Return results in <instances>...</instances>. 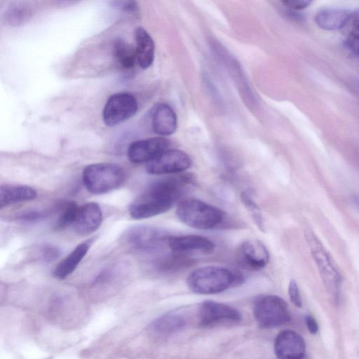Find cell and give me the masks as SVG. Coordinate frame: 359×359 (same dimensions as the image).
Listing matches in <instances>:
<instances>
[{
	"label": "cell",
	"mask_w": 359,
	"mask_h": 359,
	"mask_svg": "<svg viewBox=\"0 0 359 359\" xmlns=\"http://www.w3.org/2000/svg\"><path fill=\"white\" fill-rule=\"evenodd\" d=\"M194 181V176L189 173L154 181L131 203L129 207L130 216L135 219H143L168 211L180 199L186 187Z\"/></svg>",
	"instance_id": "6da1fadb"
},
{
	"label": "cell",
	"mask_w": 359,
	"mask_h": 359,
	"mask_svg": "<svg viewBox=\"0 0 359 359\" xmlns=\"http://www.w3.org/2000/svg\"><path fill=\"white\" fill-rule=\"evenodd\" d=\"M243 281V276L238 272L215 266L198 268L191 272L187 279L189 290L201 294L220 293Z\"/></svg>",
	"instance_id": "7a4b0ae2"
},
{
	"label": "cell",
	"mask_w": 359,
	"mask_h": 359,
	"mask_svg": "<svg viewBox=\"0 0 359 359\" xmlns=\"http://www.w3.org/2000/svg\"><path fill=\"white\" fill-rule=\"evenodd\" d=\"M306 240L324 287L332 302L337 304L340 299L342 283L339 268L330 252L312 231L306 233Z\"/></svg>",
	"instance_id": "3957f363"
},
{
	"label": "cell",
	"mask_w": 359,
	"mask_h": 359,
	"mask_svg": "<svg viewBox=\"0 0 359 359\" xmlns=\"http://www.w3.org/2000/svg\"><path fill=\"white\" fill-rule=\"evenodd\" d=\"M176 215L182 222L191 228L206 230L220 224L225 212L201 200L187 198L178 203Z\"/></svg>",
	"instance_id": "277c9868"
},
{
	"label": "cell",
	"mask_w": 359,
	"mask_h": 359,
	"mask_svg": "<svg viewBox=\"0 0 359 359\" xmlns=\"http://www.w3.org/2000/svg\"><path fill=\"white\" fill-rule=\"evenodd\" d=\"M83 182L94 194H102L120 187L125 181V172L118 165L97 163L87 165L83 170Z\"/></svg>",
	"instance_id": "5b68a950"
},
{
	"label": "cell",
	"mask_w": 359,
	"mask_h": 359,
	"mask_svg": "<svg viewBox=\"0 0 359 359\" xmlns=\"http://www.w3.org/2000/svg\"><path fill=\"white\" fill-rule=\"evenodd\" d=\"M252 311L257 325L263 329L280 326L290 320V313L285 301L273 294L257 297Z\"/></svg>",
	"instance_id": "8992f818"
},
{
	"label": "cell",
	"mask_w": 359,
	"mask_h": 359,
	"mask_svg": "<svg viewBox=\"0 0 359 359\" xmlns=\"http://www.w3.org/2000/svg\"><path fill=\"white\" fill-rule=\"evenodd\" d=\"M138 109L136 98L128 93H117L107 100L102 111L106 126H116L133 116Z\"/></svg>",
	"instance_id": "52a82bcc"
},
{
	"label": "cell",
	"mask_w": 359,
	"mask_h": 359,
	"mask_svg": "<svg viewBox=\"0 0 359 359\" xmlns=\"http://www.w3.org/2000/svg\"><path fill=\"white\" fill-rule=\"evenodd\" d=\"M170 236L162 229L150 226H136L126 234L127 242L135 249L151 252L167 243Z\"/></svg>",
	"instance_id": "ba28073f"
},
{
	"label": "cell",
	"mask_w": 359,
	"mask_h": 359,
	"mask_svg": "<svg viewBox=\"0 0 359 359\" xmlns=\"http://www.w3.org/2000/svg\"><path fill=\"white\" fill-rule=\"evenodd\" d=\"M199 324L211 327L222 324L237 323L241 320V313L235 308L224 303L205 301L198 311Z\"/></svg>",
	"instance_id": "9c48e42d"
},
{
	"label": "cell",
	"mask_w": 359,
	"mask_h": 359,
	"mask_svg": "<svg viewBox=\"0 0 359 359\" xmlns=\"http://www.w3.org/2000/svg\"><path fill=\"white\" fill-rule=\"evenodd\" d=\"M192 161L184 151L166 150L147 163L146 170L151 175L177 174L191 167Z\"/></svg>",
	"instance_id": "30bf717a"
},
{
	"label": "cell",
	"mask_w": 359,
	"mask_h": 359,
	"mask_svg": "<svg viewBox=\"0 0 359 359\" xmlns=\"http://www.w3.org/2000/svg\"><path fill=\"white\" fill-rule=\"evenodd\" d=\"M168 141L162 137L137 140L129 145L127 155L133 163H147L168 150Z\"/></svg>",
	"instance_id": "8fae6325"
},
{
	"label": "cell",
	"mask_w": 359,
	"mask_h": 359,
	"mask_svg": "<svg viewBox=\"0 0 359 359\" xmlns=\"http://www.w3.org/2000/svg\"><path fill=\"white\" fill-rule=\"evenodd\" d=\"M274 351L278 359H303L306 352L304 339L293 330H283L276 336Z\"/></svg>",
	"instance_id": "7c38bea8"
},
{
	"label": "cell",
	"mask_w": 359,
	"mask_h": 359,
	"mask_svg": "<svg viewBox=\"0 0 359 359\" xmlns=\"http://www.w3.org/2000/svg\"><path fill=\"white\" fill-rule=\"evenodd\" d=\"M238 261L248 269L259 270L264 268L269 261L266 247L259 241L246 240L238 248Z\"/></svg>",
	"instance_id": "4fadbf2b"
},
{
	"label": "cell",
	"mask_w": 359,
	"mask_h": 359,
	"mask_svg": "<svg viewBox=\"0 0 359 359\" xmlns=\"http://www.w3.org/2000/svg\"><path fill=\"white\" fill-rule=\"evenodd\" d=\"M167 245L172 251L187 254L192 252L210 253L215 248L208 238L198 235L170 236Z\"/></svg>",
	"instance_id": "5bb4252c"
},
{
	"label": "cell",
	"mask_w": 359,
	"mask_h": 359,
	"mask_svg": "<svg viewBox=\"0 0 359 359\" xmlns=\"http://www.w3.org/2000/svg\"><path fill=\"white\" fill-rule=\"evenodd\" d=\"M102 222V212L100 205L94 202L79 206L72 227L79 235L86 236L95 231Z\"/></svg>",
	"instance_id": "9a60e30c"
},
{
	"label": "cell",
	"mask_w": 359,
	"mask_h": 359,
	"mask_svg": "<svg viewBox=\"0 0 359 359\" xmlns=\"http://www.w3.org/2000/svg\"><path fill=\"white\" fill-rule=\"evenodd\" d=\"M151 122L154 133L161 136L170 135L177 129V121L175 112L170 105L165 103H159L154 107Z\"/></svg>",
	"instance_id": "2e32d148"
},
{
	"label": "cell",
	"mask_w": 359,
	"mask_h": 359,
	"mask_svg": "<svg viewBox=\"0 0 359 359\" xmlns=\"http://www.w3.org/2000/svg\"><path fill=\"white\" fill-rule=\"evenodd\" d=\"M352 13L343 8H324L316 13V24L322 29L333 31L344 27L348 22Z\"/></svg>",
	"instance_id": "e0dca14e"
},
{
	"label": "cell",
	"mask_w": 359,
	"mask_h": 359,
	"mask_svg": "<svg viewBox=\"0 0 359 359\" xmlns=\"http://www.w3.org/2000/svg\"><path fill=\"white\" fill-rule=\"evenodd\" d=\"M135 53L137 65L146 69L153 63L154 59L155 46L149 34L142 27L135 31Z\"/></svg>",
	"instance_id": "ac0fdd59"
},
{
	"label": "cell",
	"mask_w": 359,
	"mask_h": 359,
	"mask_svg": "<svg viewBox=\"0 0 359 359\" xmlns=\"http://www.w3.org/2000/svg\"><path fill=\"white\" fill-rule=\"evenodd\" d=\"M37 196L36 191L27 185L2 184L0 187V208L31 201Z\"/></svg>",
	"instance_id": "d6986e66"
},
{
	"label": "cell",
	"mask_w": 359,
	"mask_h": 359,
	"mask_svg": "<svg viewBox=\"0 0 359 359\" xmlns=\"http://www.w3.org/2000/svg\"><path fill=\"white\" fill-rule=\"evenodd\" d=\"M92 240H88L78 245L53 271V276L58 279H65L72 273L81 261L87 254Z\"/></svg>",
	"instance_id": "ffe728a7"
},
{
	"label": "cell",
	"mask_w": 359,
	"mask_h": 359,
	"mask_svg": "<svg viewBox=\"0 0 359 359\" xmlns=\"http://www.w3.org/2000/svg\"><path fill=\"white\" fill-rule=\"evenodd\" d=\"M186 325L185 319L176 313H167L152 322L150 331L156 335L165 337L176 333Z\"/></svg>",
	"instance_id": "44dd1931"
},
{
	"label": "cell",
	"mask_w": 359,
	"mask_h": 359,
	"mask_svg": "<svg viewBox=\"0 0 359 359\" xmlns=\"http://www.w3.org/2000/svg\"><path fill=\"white\" fill-rule=\"evenodd\" d=\"M112 52L116 62L121 69L130 71L137 65L135 48L123 39L114 41Z\"/></svg>",
	"instance_id": "7402d4cb"
},
{
	"label": "cell",
	"mask_w": 359,
	"mask_h": 359,
	"mask_svg": "<svg viewBox=\"0 0 359 359\" xmlns=\"http://www.w3.org/2000/svg\"><path fill=\"white\" fill-rule=\"evenodd\" d=\"M187 254L172 252L160 257L155 262L156 269L162 272H175L189 267L194 260L187 256Z\"/></svg>",
	"instance_id": "603a6c76"
},
{
	"label": "cell",
	"mask_w": 359,
	"mask_h": 359,
	"mask_svg": "<svg viewBox=\"0 0 359 359\" xmlns=\"http://www.w3.org/2000/svg\"><path fill=\"white\" fill-rule=\"evenodd\" d=\"M79 206L74 201H69L60 205V215L55 225L57 229H64L73 225L76 220Z\"/></svg>",
	"instance_id": "cb8c5ba5"
},
{
	"label": "cell",
	"mask_w": 359,
	"mask_h": 359,
	"mask_svg": "<svg viewBox=\"0 0 359 359\" xmlns=\"http://www.w3.org/2000/svg\"><path fill=\"white\" fill-rule=\"evenodd\" d=\"M241 201L246 208L252 213L253 219L258 228L261 230L264 229L263 219L259 212V209L253 200L250 193L243 191L241 196Z\"/></svg>",
	"instance_id": "d4e9b609"
},
{
	"label": "cell",
	"mask_w": 359,
	"mask_h": 359,
	"mask_svg": "<svg viewBox=\"0 0 359 359\" xmlns=\"http://www.w3.org/2000/svg\"><path fill=\"white\" fill-rule=\"evenodd\" d=\"M30 15V11L24 7H14L8 12V20L12 25H19L25 22Z\"/></svg>",
	"instance_id": "484cf974"
},
{
	"label": "cell",
	"mask_w": 359,
	"mask_h": 359,
	"mask_svg": "<svg viewBox=\"0 0 359 359\" xmlns=\"http://www.w3.org/2000/svg\"><path fill=\"white\" fill-rule=\"evenodd\" d=\"M288 295L290 301L297 307H302V301L298 285L294 280H291L288 285Z\"/></svg>",
	"instance_id": "4316f807"
},
{
	"label": "cell",
	"mask_w": 359,
	"mask_h": 359,
	"mask_svg": "<svg viewBox=\"0 0 359 359\" xmlns=\"http://www.w3.org/2000/svg\"><path fill=\"white\" fill-rule=\"evenodd\" d=\"M48 215L49 212L47 210H32L21 214L18 216V219L24 222H36L43 219Z\"/></svg>",
	"instance_id": "83f0119b"
},
{
	"label": "cell",
	"mask_w": 359,
	"mask_h": 359,
	"mask_svg": "<svg viewBox=\"0 0 359 359\" xmlns=\"http://www.w3.org/2000/svg\"><path fill=\"white\" fill-rule=\"evenodd\" d=\"M41 256L46 262H52L57 259L60 254L59 249L52 245H44L40 250Z\"/></svg>",
	"instance_id": "f1b7e54d"
},
{
	"label": "cell",
	"mask_w": 359,
	"mask_h": 359,
	"mask_svg": "<svg viewBox=\"0 0 359 359\" xmlns=\"http://www.w3.org/2000/svg\"><path fill=\"white\" fill-rule=\"evenodd\" d=\"M281 4L289 10L298 11L309 6L311 1L309 0H285L282 1Z\"/></svg>",
	"instance_id": "f546056e"
},
{
	"label": "cell",
	"mask_w": 359,
	"mask_h": 359,
	"mask_svg": "<svg viewBox=\"0 0 359 359\" xmlns=\"http://www.w3.org/2000/svg\"><path fill=\"white\" fill-rule=\"evenodd\" d=\"M115 6L120 8L122 11L126 13H135L138 10L137 4L135 1H114Z\"/></svg>",
	"instance_id": "4dcf8cb0"
},
{
	"label": "cell",
	"mask_w": 359,
	"mask_h": 359,
	"mask_svg": "<svg viewBox=\"0 0 359 359\" xmlns=\"http://www.w3.org/2000/svg\"><path fill=\"white\" fill-rule=\"evenodd\" d=\"M305 323L309 332L316 334L318 330V325L316 319L311 315H308L305 318Z\"/></svg>",
	"instance_id": "1f68e13d"
},
{
	"label": "cell",
	"mask_w": 359,
	"mask_h": 359,
	"mask_svg": "<svg viewBox=\"0 0 359 359\" xmlns=\"http://www.w3.org/2000/svg\"><path fill=\"white\" fill-rule=\"evenodd\" d=\"M353 203L355 204L356 208L359 210V194L355 195L352 198Z\"/></svg>",
	"instance_id": "d6a6232c"
}]
</instances>
